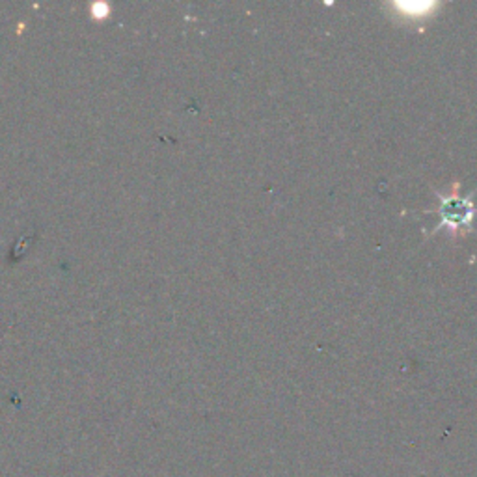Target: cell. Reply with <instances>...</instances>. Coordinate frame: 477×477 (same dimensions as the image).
Wrapping results in <instances>:
<instances>
[{"instance_id": "6da1fadb", "label": "cell", "mask_w": 477, "mask_h": 477, "mask_svg": "<svg viewBox=\"0 0 477 477\" xmlns=\"http://www.w3.org/2000/svg\"><path fill=\"white\" fill-rule=\"evenodd\" d=\"M442 215L444 222H459V226H461L462 222L470 220V216H472V206L464 207V201L462 200H449L444 203Z\"/></svg>"}]
</instances>
